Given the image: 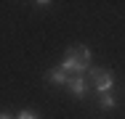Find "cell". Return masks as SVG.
Here are the masks:
<instances>
[{
    "mask_svg": "<svg viewBox=\"0 0 125 119\" xmlns=\"http://www.w3.org/2000/svg\"><path fill=\"white\" fill-rule=\"evenodd\" d=\"M99 103H101V109H115V98H112V93L99 95Z\"/></svg>",
    "mask_w": 125,
    "mask_h": 119,
    "instance_id": "cell-5",
    "label": "cell"
},
{
    "mask_svg": "<svg viewBox=\"0 0 125 119\" xmlns=\"http://www.w3.org/2000/svg\"><path fill=\"white\" fill-rule=\"evenodd\" d=\"M88 64H91V50L77 45V48H69V50H67V58H64L61 69H64V71H75V74H80L83 69H88Z\"/></svg>",
    "mask_w": 125,
    "mask_h": 119,
    "instance_id": "cell-1",
    "label": "cell"
},
{
    "mask_svg": "<svg viewBox=\"0 0 125 119\" xmlns=\"http://www.w3.org/2000/svg\"><path fill=\"white\" fill-rule=\"evenodd\" d=\"M0 119H13V117H11L8 111H3V114H0Z\"/></svg>",
    "mask_w": 125,
    "mask_h": 119,
    "instance_id": "cell-7",
    "label": "cell"
},
{
    "mask_svg": "<svg viewBox=\"0 0 125 119\" xmlns=\"http://www.w3.org/2000/svg\"><path fill=\"white\" fill-rule=\"evenodd\" d=\"M48 79L53 82V85H64V82H67V71L61 69V66H59V69H51L48 71Z\"/></svg>",
    "mask_w": 125,
    "mask_h": 119,
    "instance_id": "cell-4",
    "label": "cell"
},
{
    "mask_svg": "<svg viewBox=\"0 0 125 119\" xmlns=\"http://www.w3.org/2000/svg\"><path fill=\"white\" fill-rule=\"evenodd\" d=\"M16 119H40V117H37L35 111H19V117H16Z\"/></svg>",
    "mask_w": 125,
    "mask_h": 119,
    "instance_id": "cell-6",
    "label": "cell"
},
{
    "mask_svg": "<svg viewBox=\"0 0 125 119\" xmlns=\"http://www.w3.org/2000/svg\"><path fill=\"white\" fill-rule=\"evenodd\" d=\"M91 77H93V82H96V90H99V95H106L112 87H115V77H112L109 71L91 69Z\"/></svg>",
    "mask_w": 125,
    "mask_h": 119,
    "instance_id": "cell-2",
    "label": "cell"
},
{
    "mask_svg": "<svg viewBox=\"0 0 125 119\" xmlns=\"http://www.w3.org/2000/svg\"><path fill=\"white\" fill-rule=\"evenodd\" d=\"M69 90H72L75 98H85V93H88V82H85L83 77H72V79H69Z\"/></svg>",
    "mask_w": 125,
    "mask_h": 119,
    "instance_id": "cell-3",
    "label": "cell"
}]
</instances>
